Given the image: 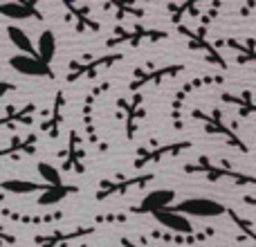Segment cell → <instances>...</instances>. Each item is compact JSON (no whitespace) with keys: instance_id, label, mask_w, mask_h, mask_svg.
<instances>
[{"instance_id":"obj_5","label":"cell","mask_w":256,"mask_h":247,"mask_svg":"<svg viewBox=\"0 0 256 247\" xmlns=\"http://www.w3.org/2000/svg\"><path fill=\"white\" fill-rule=\"evenodd\" d=\"M150 180H155L153 173H142V176H132V178H112V180H104L102 186H99L94 200H106L110 196H120L126 194L130 189H140V186H146Z\"/></svg>"},{"instance_id":"obj_11","label":"cell","mask_w":256,"mask_h":247,"mask_svg":"<svg viewBox=\"0 0 256 247\" xmlns=\"http://www.w3.org/2000/svg\"><path fill=\"white\" fill-rule=\"evenodd\" d=\"M176 198V191L171 189H158L150 191L146 198H142V202L137 207H132V214H150L153 216L155 212H162V209H168Z\"/></svg>"},{"instance_id":"obj_23","label":"cell","mask_w":256,"mask_h":247,"mask_svg":"<svg viewBox=\"0 0 256 247\" xmlns=\"http://www.w3.org/2000/svg\"><path fill=\"white\" fill-rule=\"evenodd\" d=\"M120 106L126 110V135L132 137L135 135V122L140 120V117H144L146 112L142 110V94H135V99H132V104L124 102V99H120Z\"/></svg>"},{"instance_id":"obj_26","label":"cell","mask_w":256,"mask_h":247,"mask_svg":"<svg viewBox=\"0 0 256 247\" xmlns=\"http://www.w3.org/2000/svg\"><path fill=\"white\" fill-rule=\"evenodd\" d=\"M63 106H66V97H63V92H58L56 99H54V106H52V117H50V122L43 126L52 137H58V126H61V122H63Z\"/></svg>"},{"instance_id":"obj_7","label":"cell","mask_w":256,"mask_h":247,"mask_svg":"<svg viewBox=\"0 0 256 247\" xmlns=\"http://www.w3.org/2000/svg\"><path fill=\"white\" fill-rule=\"evenodd\" d=\"M171 209L182 214V216H196V218H214V216H222L227 212L225 204L216 202L212 198H186Z\"/></svg>"},{"instance_id":"obj_19","label":"cell","mask_w":256,"mask_h":247,"mask_svg":"<svg viewBox=\"0 0 256 247\" xmlns=\"http://www.w3.org/2000/svg\"><path fill=\"white\" fill-rule=\"evenodd\" d=\"M0 16L12 18V20H25V18H38V20H43V16L36 12V7L32 2H16V0L0 4Z\"/></svg>"},{"instance_id":"obj_16","label":"cell","mask_w":256,"mask_h":247,"mask_svg":"<svg viewBox=\"0 0 256 247\" xmlns=\"http://www.w3.org/2000/svg\"><path fill=\"white\" fill-rule=\"evenodd\" d=\"M36 110H38L36 104H27L22 108L7 106L4 108V115H0V126H32Z\"/></svg>"},{"instance_id":"obj_10","label":"cell","mask_w":256,"mask_h":247,"mask_svg":"<svg viewBox=\"0 0 256 247\" xmlns=\"http://www.w3.org/2000/svg\"><path fill=\"white\" fill-rule=\"evenodd\" d=\"M9 66L25 76H52V68L43 63L38 56H27V54H16L9 58Z\"/></svg>"},{"instance_id":"obj_8","label":"cell","mask_w":256,"mask_h":247,"mask_svg":"<svg viewBox=\"0 0 256 247\" xmlns=\"http://www.w3.org/2000/svg\"><path fill=\"white\" fill-rule=\"evenodd\" d=\"M184 72V66L182 63H173V66H162V68H155V70H135V79L130 81L128 90L130 92H137L140 88H146V86H155V84H162L164 79H171V76L180 74Z\"/></svg>"},{"instance_id":"obj_15","label":"cell","mask_w":256,"mask_h":247,"mask_svg":"<svg viewBox=\"0 0 256 247\" xmlns=\"http://www.w3.org/2000/svg\"><path fill=\"white\" fill-rule=\"evenodd\" d=\"M220 99L225 104H232V106H236V110H238L240 117H245V120H256V99H254L252 90H240L238 94L222 92Z\"/></svg>"},{"instance_id":"obj_3","label":"cell","mask_w":256,"mask_h":247,"mask_svg":"<svg viewBox=\"0 0 256 247\" xmlns=\"http://www.w3.org/2000/svg\"><path fill=\"white\" fill-rule=\"evenodd\" d=\"M222 84H225V76L222 74H204V76H196V79L186 81L176 92V97H173V102H171L173 126L182 128V104H184V99L189 97L191 92H196V90H200V88H207V86H222Z\"/></svg>"},{"instance_id":"obj_4","label":"cell","mask_w":256,"mask_h":247,"mask_svg":"<svg viewBox=\"0 0 256 247\" xmlns=\"http://www.w3.org/2000/svg\"><path fill=\"white\" fill-rule=\"evenodd\" d=\"M191 146L194 144H191L189 140L150 146V148H146V150H140V155H137V160H135V168H144V166H148V164H158V162H162V160H166V158H176V155L189 150Z\"/></svg>"},{"instance_id":"obj_29","label":"cell","mask_w":256,"mask_h":247,"mask_svg":"<svg viewBox=\"0 0 256 247\" xmlns=\"http://www.w3.org/2000/svg\"><path fill=\"white\" fill-rule=\"evenodd\" d=\"M168 12L173 14L171 16V20L176 22V25H180V20H182V16H184V14H191V16H198V2H194V0H191V2H182V4H168Z\"/></svg>"},{"instance_id":"obj_25","label":"cell","mask_w":256,"mask_h":247,"mask_svg":"<svg viewBox=\"0 0 256 247\" xmlns=\"http://www.w3.org/2000/svg\"><path fill=\"white\" fill-rule=\"evenodd\" d=\"M68 168H74V171H84V146H81V140L76 135V130L70 132V155H68Z\"/></svg>"},{"instance_id":"obj_22","label":"cell","mask_w":256,"mask_h":247,"mask_svg":"<svg viewBox=\"0 0 256 247\" xmlns=\"http://www.w3.org/2000/svg\"><path fill=\"white\" fill-rule=\"evenodd\" d=\"M36 56L43 63H52L54 56H56V36H54L52 30H43L38 36V50H36Z\"/></svg>"},{"instance_id":"obj_31","label":"cell","mask_w":256,"mask_h":247,"mask_svg":"<svg viewBox=\"0 0 256 247\" xmlns=\"http://www.w3.org/2000/svg\"><path fill=\"white\" fill-rule=\"evenodd\" d=\"M9 90H14V84H9V81H0V99H2Z\"/></svg>"},{"instance_id":"obj_28","label":"cell","mask_w":256,"mask_h":247,"mask_svg":"<svg viewBox=\"0 0 256 247\" xmlns=\"http://www.w3.org/2000/svg\"><path fill=\"white\" fill-rule=\"evenodd\" d=\"M38 176H40V180H45V184H50V186L63 184L61 171H58L52 162H38Z\"/></svg>"},{"instance_id":"obj_9","label":"cell","mask_w":256,"mask_h":247,"mask_svg":"<svg viewBox=\"0 0 256 247\" xmlns=\"http://www.w3.org/2000/svg\"><path fill=\"white\" fill-rule=\"evenodd\" d=\"M122 58H124V54H104V56H97V58H88L86 63H72L70 72H68V81H76V79H81V76H92V74H97L102 68L115 66Z\"/></svg>"},{"instance_id":"obj_12","label":"cell","mask_w":256,"mask_h":247,"mask_svg":"<svg viewBox=\"0 0 256 247\" xmlns=\"http://www.w3.org/2000/svg\"><path fill=\"white\" fill-rule=\"evenodd\" d=\"M166 32L164 30H146V27L137 25L135 30H124V32H117L115 38L108 40V45H120V43H130V45H140L142 40H162L166 38Z\"/></svg>"},{"instance_id":"obj_27","label":"cell","mask_w":256,"mask_h":247,"mask_svg":"<svg viewBox=\"0 0 256 247\" xmlns=\"http://www.w3.org/2000/svg\"><path fill=\"white\" fill-rule=\"evenodd\" d=\"M227 214H230V218L234 220V225L240 230L238 240H252V245L256 247V227L252 225V220H248V218H240L238 214L234 212V209H227Z\"/></svg>"},{"instance_id":"obj_24","label":"cell","mask_w":256,"mask_h":247,"mask_svg":"<svg viewBox=\"0 0 256 247\" xmlns=\"http://www.w3.org/2000/svg\"><path fill=\"white\" fill-rule=\"evenodd\" d=\"M7 36H9V40H12V45L16 50L25 52L27 56H36V54H34V45H32V38L27 36L25 30H20V27H16V25H9L7 27Z\"/></svg>"},{"instance_id":"obj_17","label":"cell","mask_w":256,"mask_h":247,"mask_svg":"<svg viewBox=\"0 0 256 247\" xmlns=\"http://www.w3.org/2000/svg\"><path fill=\"white\" fill-rule=\"evenodd\" d=\"M48 189H50V184L34 182V180H20V178H14V180H2V182H0V191H4V194H14V196L43 194V191H48Z\"/></svg>"},{"instance_id":"obj_30","label":"cell","mask_w":256,"mask_h":247,"mask_svg":"<svg viewBox=\"0 0 256 247\" xmlns=\"http://www.w3.org/2000/svg\"><path fill=\"white\" fill-rule=\"evenodd\" d=\"M12 243H16V236H9L7 232L0 227V245H12Z\"/></svg>"},{"instance_id":"obj_1","label":"cell","mask_w":256,"mask_h":247,"mask_svg":"<svg viewBox=\"0 0 256 247\" xmlns=\"http://www.w3.org/2000/svg\"><path fill=\"white\" fill-rule=\"evenodd\" d=\"M184 173H198V176H204V180L209 182H220V180H227V182H234V184H250V186H256V178L250 176V173H243V171H236L232 168L230 162H222V164H216L212 162L209 158H198L196 162L191 164H184Z\"/></svg>"},{"instance_id":"obj_14","label":"cell","mask_w":256,"mask_h":247,"mask_svg":"<svg viewBox=\"0 0 256 247\" xmlns=\"http://www.w3.org/2000/svg\"><path fill=\"white\" fill-rule=\"evenodd\" d=\"M153 218L160 222V225H164L166 230L176 232V234H180V236H191L194 234V225L189 222V218L182 216V214H178V212H173L171 207L162 209V212H155Z\"/></svg>"},{"instance_id":"obj_21","label":"cell","mask_w":256,"mask_h":247,"mask_svg":"<svg viewBox=\"0 0 256 247\" xmlns=\"http://www.w3.org/2000/svg\"><path fill=\"white\" fill-rule=\"evenodd\" d=\"M79 194V186L74 184H58V186H50L48 191H43L38 198L40 207H52V204H58L61 200H66L68 196Z\"/></svg>"},{"instance_id":"obj_20","label":"cell","mask_w":256,"mask_h":247,"mask_svg":"<svg viewBox=\"0 0 256 247\" xmlns=\"http://www.w3.org/2000/svg\"><path fill=\"white\" fill-rule=\"evenodd\" d=\"M36 144L38 137L36 135H27L25 140H14L9 142V146L0 148V158H22V155H34L36 153Z\"/></svg>"},{"instance_id":"obj_18","label":"cell","mask_w":256,"mask_h":247,"mask_svg":"<svg viewBox=\"0 0 256 247\" xmlns=\"http://www.w3.org/2000/svg\"><path fill=\"white\" fill-rule=\"evenodd\" d=\"M225 45L236 52V61H238L240 66L252 63V66L256 68V38H254V36H248L245 40L225 38Z\"/></svg>"},{"instance_id":"obj_6","label":"cell","mask_w":256,"mask_h":247,"mask_svg":"<svg viewBox=\"0 0 256 247\" xmlns=\"http://www.w3.org/2000/svg\"><path fill=\"white\" fill-rule=\"evenodd\" d=\"M178 32H180V34L184 36L186 40H189V48L191 50H198V52H202L204 58H207L209 63H214V66L227 70V61L222 58V54H218V50L207 40V36H204L207 32H204V27H200V30L194 32V30H189V27H184V25H178Z\"/></svg>"},{"instance_id":"obj_32","label":"cell","mask_w":256,"mask_h":247,"mask_svg":"<svg viewBox=\"0 0 256 247\" xmlns=\"http://www.w3.org/2000/svg\"><path fill=\"white\" fill-rule=\"evenodd\" d=\"M120 247H155V245H137V243H132L130 238H122Z\"/></svg>"},{"instance_id":"obj_33","label":"cell","mask_w":256,"mask_h":247,"mask_svg":"<svg viewBox=\"0 0 256 247\" xmlns=\"http://www.w3.org/2000/svg\"><path fill=\"white\" fill-rule=\"evenodd\" d=\"M243 202H245V204H250V207H256V196H252V194L243 196Z\"/></svg>"},{"instance_id":"obj_2","label":"cell","mask_w":256,"mask_h":247,"mask_svg":"<svg viewBox=\"0 0 256 247\" xmlns=\"http://www.w3.org/2000/svg\"><path fill=\"white\" fill-rule=\"evenodd\" d=\"M191 117H194V120H200V122L204 124V132H209V135H216V137H222V142H225L227 146H232V148H238L240 153H250V148H248V144L243 142V137H240L232 126H227V124H225L220 108H214L212 112L194 110V112H191Z\"/></svg>"},{"instance_id":"obj_13","label":"cell","mask_w":256,"mask_h":247,"mask_svg":"<svg viewBox=\"0 0 256 247\" xmlns=\"http://www.w3.org/2000/svg\"><path fill=\"white\" fill-rule=\"evenodd\" d=\"M94 234V227H76L72 232H54V234H38L34 238V243L38 247H63L70 240H76L81 236Z\"/></svg>"}]
</instances>
